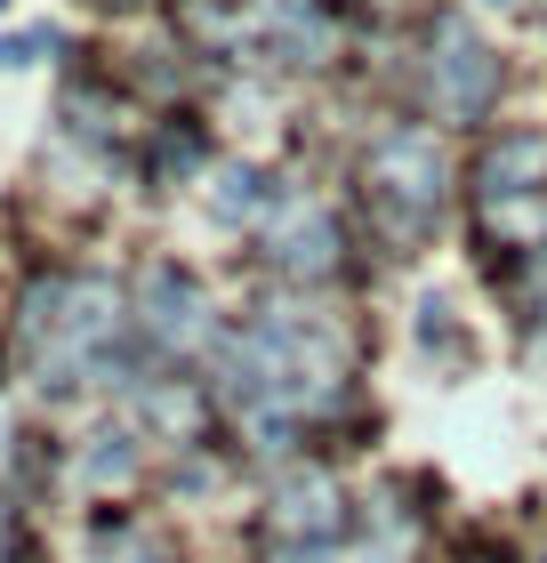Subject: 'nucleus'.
Wrapping results in <instances>:
<instances>
[{"label": "nucleus", "instance_id": "obj_1", "mask_svg": "<svg viewBox=\"0 0 547 563\" xmlns=\"http://www.w3.org/2000/svg\"><path fill=\"white\" fill-rule=\"evenodd\" d=\"M145 290H153V339H177V346H186V339H201V290H194V282L186 274H153L145 282Z\"/></svg>", "mask_w": 547, "mask_h": 563}, {"label": "nucleus", "instance_id": "obj_2", "mask_svg": "<svg viewBox=\"0 0 547 563\" xmlns=\"http://www.w3.org/2000/svg\"><path fill=\"white\" fill-rule=\"evenodd\" d=\"M459 354V363H475V339H467V330H459V314H451V306H442V298H427L419 306V354Z\"/></svg>", "mask_w": 547, "mask_h": 563}]
</instances>
